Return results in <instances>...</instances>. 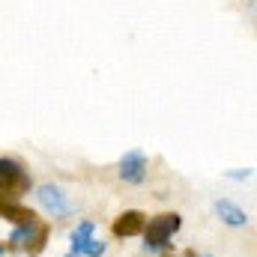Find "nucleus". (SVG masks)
Here are the masks:
<instances>
[{
  "label": "nucleus",
  "instance_id": "obj_1",
  "mask_svg": "<svg viewBox=\"0 0 257 257\" xmlns=\"http://www.w3.org/2000/svg\"><path fill=\"white\" fill-rule=\"evenodd\" d=\"M183 227V218L177 212H162V215H153L147 224H144V248L147 251H156V248H168L171 245V236Z\"/></svg>",
  "mask_w": 257,
  "mask_h": 257
},
{
  "label": "nucleus",
  "instance_id": "obj_2",
  "mask_svg": "<svg viewBox=\"0 0 257 257\" xmlns=\"http://www.w3.org/2000/svg\"><path fill=\"white\" fill-rule=\"evenodd\" d=\"M27 189H30V177H27L24 165L12 156H0V192L18 197Z\"/></svg>",
  "mask_w": 257,
  "mask_h": 257
},
{
  "label": "nucleus",
  "instance_id": "obj_3",
  "mask_svg": "<svg viewBox=\"0 0 257 257\" xmlns=\"http://www.w3.org/2000/svg\"><path fill=\"white\" fill-rule=\"evenodd\" d=\"M36 197H39V203L45 206V212L48 215H54V218H63L72 212V203H69V197L60 186H54V183H42L39 189H36Z\"/></svg>",
  "mask_w": 257,
  "mask_h": 257
},
{
  "label": "nucleus",
  "instance_id": "obj_4",
  "mask_svg": "<svg viewBox=\"0 0 257 257\" xmlns=\"http://www.w3.org/2000/svg\"><path fill=\"white\" fill-rule=\"evenodd\" d=\"M0 218H6L15 227H27V224H39V215L30 206H21L18 197L0 192Z\"/></svg>",
  "mask_w": 257,
  "mask_h": 257
},
{
  "label": "nucleus",
  "instance_id": "obj_5",
  "mask_svg": "<svg viewBox=\"0 0 257 257\" xmlns=\"http://www.w3.org/2000/svg\"><path fill=\"white\" fill-rule=\"evenodd\" d=\"M120 180H126L132 186H138V183H144V177H147V156L141 153V150H128L126 156L120 159Z\"/></svg>",
  "mask_w": 257,
  "mask_h": 257
},
{
  "label": "nucleus",
  "instance_id": "obj_6",
  "mask_svg": "<svg viewBox=\"0 0 257 257\" xmlns=\"http://www.w3.org/2000/svg\"><path fill=\"white\" fill-rule=\"evenodd\" d=\"M144 224H147V215H144V212H138V209H126L123 215H117V218H114L111 233H114L117 239L138 236V233H144Z\"/></svg>",
  "mask_w": 257,
  "mask_h": 257
},
{
  "label": "nucleus",
  "instance_id": "obj_7",
  "mask_svg": "<svg viewBox=\"0 0 257 257\" xmlns=\"http://www.w3.org/2000/svg\"><path fill=\"white\" fill-rule=\"evenodd\" d=\"M215 212H218V218H221L224 224H230V227L248 224V215H245L236 203H230V200H215Z\"/></svg>",
  "mask_w": 257,
  "mask_h": 257
},
{
  "label": "nucleus",
  "instance_id": "obj_8",
  "mask_svg": "<svg viewBox=\"0 0 257 257\" xmlns=\"http://www.w3.org/2000/svg\"><path fill=\"white\" fill-rule=\"evenodd\" d=\"M93 230H96V224H93V221H81V224L72 230V236H69V242H72V254H78V251L93 239Z\"/></svg>",
  "mask_w": 257,
  "mask_h": 257
},
{
  "label": "nucleus",
  "instance_id": "obj_9",
  "mask_svg": "<svg viewBox=\"0 0 257 257\" xmlns=\"http://www.w3.org/2000/svg\"><path fill=\"white\" fill-rule=\"evenodd\" d=\"M48 233H51V227L39 221V227L33 230V236H30V242L24 245V251H27V254H30V257L42 254V248H45V242H48Z\"/></svg>",
  "mask_w": 257,
  "mask_h": 257
},
{
  "label": "nucleus",
  "instance_id": "obj_10",
  "mask_svg": "<svg viewBox=\"0 0 257 257\" xmlns=\"http://www.w3.org/2000/svg\"><path fill=\"white\" fill-rule=\"evenodd\" d=\"M6 254V245H3V242H0V257Z\"/></svg>",
  "mask_w": 257,
  "mask_h": 257
},
{
  "label": "nucleus",
  "instance_id": "obj_11",
  "mask_svg": "<svg viewBox=\"0 0 257 257\" xmlns=\"http://www.w3.org/2000/svg\"><path fill=\"white\" fill-rule=\"evenodd\" d=\"M66 257H78V254H66Z\"/></svg>",
  "mask_w": 257,
  "mask_h": 257
},
{
  "label": "nucleus",
  "instance_id": "obj_12",
  "mask_svg": "<svg viewBox=\"0 0 257 257\" xmlns=\"http://www.w3.org/2000/svg\"><path fill=\"white\" fill-rule=\"evenodd\" d=\"M168 257H171V254H168Z\"/></svg>",
  "mask_w": 257,
  "mask_h": 257
}]
</instances>
